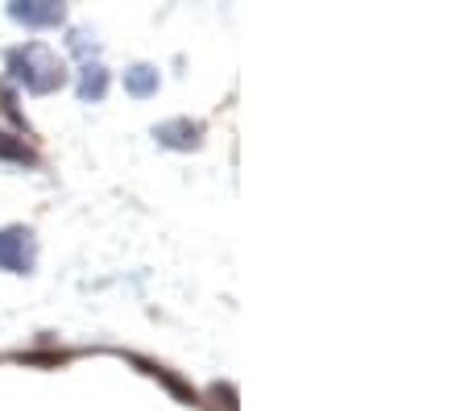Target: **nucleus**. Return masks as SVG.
Returning <instances> with one entry per match:
<instances>
[{
	"mask_svg": "<svg viewBox=\"0 0 464 411\" xmlns=\"http://www.w3.org/2000/svg\"><path fill=\"white\" fill-rule=\"evenodd\" d=\"M9 71L17 83H25L29 92H54L67 83V71L58 63L54 50H46L42 42H25V46L9 50Z\"/></svg>",
	"mask_w": 464,
	"mask_h": 411,
	"instance_id": "f257e3e1",
	"label": "nucleus"
},
{
	"mask_svg": "<svg viewBox=\"0 0 464 411\" xmlns=\"http://www.w3.org/2000/svg\"><path fill=\"white\" fill-rule=\"evenodd\" d=\"M34 266V233L29 229H5L0 233V270L25 274Z\"/></svg>",
	"mask_w": 464,
	"mask_h": 411,
	"instance_id": "f03ea898",
	"label": "nucleus"
},
{
	"mask_svg": "<svg viewBox=\"0 0 464 411\" xmlns=\"http://www.w3.org/2000/svg\"><path fill=\"white\" fill-rule=\"evenodd\" d=\"M154 137L162 142V146H174V150H191V146H199V137H203V125L199 121H166V125H158L154 129Z\"/></svg>",
	"mask_w": 464,
	"mask_h": 411,
	"instance_id": "7ed1b4c3",
	"label": "nucleus"
},
{
	"mask_svg": "<svg viewBox=\"0 0 464 411\" xmlns=\"http://www.w3.org/2000/svg\"><path fill=\"white\" fill-rule=\"evenodd\" d=\"M9 13L25 25H58L63 21V5H46V0H21V5H9Z\"/></svg>",
	"mask_w": 464,
	"mask_h": 411,
	"instance_id": "20e7f679",
	"label": "nucleus"
},
{
	"mask_svg": "<svg viewBox=\"0 0 464 411\" xmlns=\"http://www.w3.org/2000/svg\"><path fill=\"white\" fill-rule=\"evenodd\" d=\"M125 88L133 92V96H154L158 92V71L145 67V63H137L133 71H125Z\"/></svg>",
	"mask_w": 464,
	"mask_h": 411,
	"instance_id": "39448f33",
	"label": "nucleus"
},
{
	"mask_svg": "<svg viewBox=\"0 0 464 411\" xmlns=\"http://www.w3.org/2000/svg\"><path fill=\"white\" fill-rule=\"evenodd\" d=\"M104 88H108L104 67H100V63H87L83 79H79V96H83V100H100V96H104Z\"/></svg>",
	"mask_w": 464,
	"mask_h": 411,
	"instance_id": "423d86ee",
	"label": "nucleus"
},
{
	"mask_svg": "<svg viewBox=\"0 0 464 411\" xmlns=\"http://www.w3.org/2000/svg\"><path fill=\"white\" fill-rule=\"evenodd\" d=\"M0 158H9V162H34V150L25 146V137H13L0 129Z\"/></svg>",
	"mask_w": 464,
	"mask_h": 411,
	"instance_id": "0eeeda50",
	"label": "nucleus"
}]
</instances>
